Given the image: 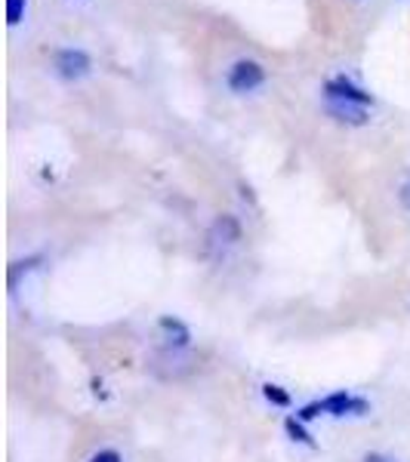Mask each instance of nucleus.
Segmentation results:
<instances>
[{
    "instance_id": "nucleus-10",
    "label": "nucleus",
    "mask_w": 410,
    "mask_h": 462,
    "mask_svg": "<svg viewBox=\"0 0 410 462\" xmlns=\"http://www.w3.org/2000/svg\"><path fill=\"white\" fill-rule=\"evenodd\" d=\"M22 16H25V0H6V22L19 25Z\"/></svg>"
},
{
    "instance_id": "nucleus-5",
    "label": "nucleus",
    "mask_w": 410,
    "mask_h": 462,
    "mask_svg": "<svg viewBox=\"0 0 410 462\" xmlns=\"http://www.w3.org/2000/svg\"><path fill=\"white\" fill-rule=\"evenodd\" d=\"M324 102H327V111H331L340 124H352V126L368 124V111H364V106H352V102H340V99H324Z\"/></svg>"
},
{
    "instance_id": "nucleus-6",
    "label": "nucleus",
    "mask_w": 410,
    "mask_h": 462,
    "mask_svg": "<svg viewBox=\"0 0 410 462\" xmlns=\"http://www.w3.org/2000/svg\"><path fill=\"white\" fill-rule=\"evenodd\" d=\"M284 431H287L290 441L305 444V447H315V438L309 435V429H305V422L300 420V416H287V420H284Z\"/></svg>"
},
{
    "instance_id": "nucleus-13",
    "label": "nucleus",
    "mask_w": 410,
    "mask_h": 462,
    "mask_svg": "<svg viewBox=\"0 0 410 462\" xmlns=\"http://www.w3.org/2000/svg\"><path fill=\"white\" fill-rule=\"evenodd\" d=\"M398 198H401V204H405V207H407V210H410V179H407V182H405V185H401Z\"/></svg>"
},
{
    "instance_id": "nucleus-3",
    "label": "nucleus",
    "mask_w": 410,
    "mask_h": 462,
    "mask_svg": "<svg viewBox=\"0 0 410 462\" xmlns=\"http://www.w3.org/2000/svg\"><path fill=\"white\" fill-rule=\"evenodd\" d=\"M324 99H340V102H352V106H374V96L368 89L355 87L349 78H333L324 84Z\"/></svg>"
},
{
    "instance_id": "nucleus-7",
    "label": "nucleus",
    "mask_w": 410,
    "mask_h": 462,
    "mask_svg": "<svg viewBox=\"0 0 410 462\" xmlns=\"http://www.w3.org/2000/svg\"><path fill=\"white\" fill-rule=\"evenodd\" d=\"M161 330H167L170 337H176V346L179 348L189 346V339H191L189 327H185L182 320H176V318H161Z\"/></svg>"
},
{
    "instance_id": "nucleus-9",
    "label": "nucleus",
    "mask_w": 410,
    "mask_h": 462,
    "mask_svg": "<svg viewBox=\"0 0 410 462\" xmlns=\"http://www.w3.org/2000/svg\"><path fill=\"white\" fill-rule=\"evenodd\" d=\"M213 231H216V235H222V237H226L228 244H232V241H238V237H241V228H238V222L232 219V216H222V219L213 226Z\"/></svg>"
},
{
    "instance_id": "nucleus-2",
    "label": "nucleus",
    "mask_w": 410,
    "mask_h": 462,
    "mask_svg": "<svg viewBox=\"0 0 410 462\" xmlns=\"http://www.w3.org/2000/svg\"><path fill=\"white\" fill-rule=\"evenodd\" d=\"M228 89H235V93H250V89L263 87L266 80V71L259 62H253V59H241V62H235L232 69H228Z\"/></svg>"
},
{
    "instance_id": "nucleus-1",
    "label": "nucleus",
    "mask_w": 410,
    "mask_h": 462,
    "mask_svg": "<svg viewBox=\"0 0 410 462\" xmlns=\"http://www.w3.org/2000/svg\"><path fill=\"white\" fill-rule=\"evenodd\" d=\"M370 413V401L361 398V394H352V392H333L327 398H318V401H309L296 410L303 422H312L318 416H368Z\"/></svg>"
},
{
    "instance_id": "nucleus-4",
    "label": "nucleus",
    "mask_w": 410,
    "mask_h": 462,
    "mask_svg": "<svg viewBox=\"0 0 410 462\" xmlns=\"http://www.w3.org/2000/svg\"><path fill=\"white\" fill-rule=\"evenodd\" d=\"M53 69L62 80H80L89 71V56L84 50H59L53 56Z\"/></svg>"
},
{
    "instance_id": "nucleus-12",
    "label": "nucleus",
    "mask_w": 410,
    "mask_h": 462,
    "mask_svg": "<svg viewBox=\"0 0 410 462\" xmlns=\"http://www.w3.org/2000/svg\"><path fill=\"white\" fill-rule=\"evenodd\" d=\"M361 462H395L392 457H386V453H364Z\"/></svg>"
},
{
    "instance_id": "nucleus-11",
    "label": "nucleus",
    "mask_w": 410,
    "mask_h": 462,
    "mask_svg": "<svg viewBox=\"0 0 410 462\" xmlns=\"http://www.w3.org/2000/svg\"><path fill=\"white\" fill-rule=\"evenodd\" d=\"M89 462H124V457L117 450H99L89 457Z\"/></svg>"
},
{
    "instance_id": "nucleus-8",
    "label": "nucleus",
    "mask_w": 410,
    "mask_h": 462,
    "mask_svg": "<svg viewBox=\"0 0 410 462\" xmlns=\"http://www.w3.org/2000/svg\"><path fill=\"white\" fill-rule=\"evenodd\" d=\"M263 398L272 407H290V392L284 389V385H278V383H266L263 385Z\"/></svg>"
}]
</instances>
